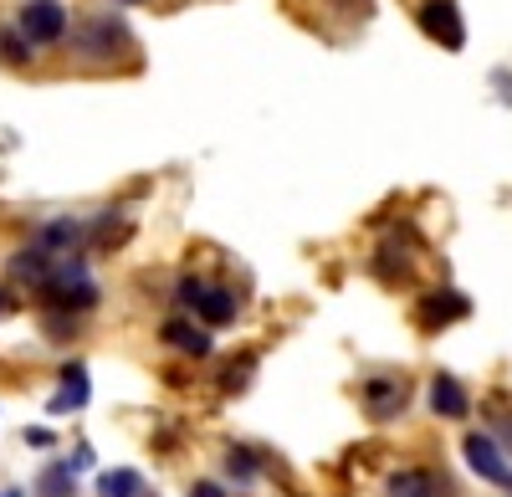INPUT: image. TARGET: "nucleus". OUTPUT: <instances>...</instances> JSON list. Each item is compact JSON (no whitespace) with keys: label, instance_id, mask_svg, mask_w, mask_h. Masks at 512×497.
<instances>
[{"label":"nucleus","instance_id":"nucleus-19","mask_svg":"<svg viewBox=\"0 0 512 497\" xmlns=\"http://www.w3.org/2000/svg\"><path fill=\"white\" fill-rule=\"evenodd\" d=\"M175 293H180V303H185V308H200V298H205V282H200V277H185V282L175 287Z\"/></svg>","mask_w":512,"mask_h":497},{"label":"nucleus","instance_id":"nucleus-15","mask_svg":"<svg viewBox=\"0 0 512 497\" xmlns=\"http://www.w3.org/2000/svg\"><path fill=\"white\" fill-rule=\"evenodd\" d=\"M77 41H82V52H88V57H108V52H113V41H123V31H118L113 21H98V26L82 31Z\"/></svg>","mask_w":512,"mask_h":497},{"label":"nucleus","instance_id":"nucleus-18","mask_svg":"<svg viewBox=\"0 0 512 497\" xmlns=\"http://www.w3.org/2000/svg\"><path fill=\"white\" fill-rule=\"evenodd\" d=\"M26 47H31V41H26V36H16V31L0 36V52H6V62H26V57H31Z\"/></svg>","mask_w":512,"mask_h":497},{"label":"nucleus","instance_id":"nucleus-1","mask_svg":"<svg viewBox=\"0 0 512 497\" xmlns=\"http://www.w3.org/2000/svg\"><path fill=\"white\" fill-rule=\"evenodd\" d=\"M52 303H62V308H93L98 303V287H93V277H88V267L82 262H62L52 277H47V287H41Z\"/></svg>","mask_w":512,"mask_h":497},{"label":"nucleus","instance_id":"nucleus-4","mask_svg":"<svg viewBox=\"0 0 512 497\" xmlns=\"http://www.w3.org/2000/svg\"><path fill=\"white\" fill-rule=\"evenodd\" d=\"M415 16H420V31L431 41H441V47H451V52L466 47V26L456 16V0H420Z\"/></svg>","mask_w":512,"mask_h":497},{"label":"nucleus","instance_id":"nucleus-9","mask_svg":"<svg viewBox=\"0 0 512 497\" xmlns=\"http://www.w3.org/2000/svg\"><path fill=\"white\" fill-rule=\"evenodd\" d=\"M164 339L175 344L180 354H190V359H205L210 354V334H205V328H195V323H185V318H169L164 323Z\"/></svg>","mask_w":512,"mask_h":497},{"label":"nucleus","instance_id":"nucleus-22","mask_svg":"<svg viewBox=\"0 0 512 497\" xmlns=\"http://www.w3.org/2000/svg\"><path fill=\"white\" fill-rule=\"evenodd\" d=\"M507 441H512V426H507Z\"/></svg>","mask_w":512,"mask_h":497},{"label":"nucleus","instance_id":"nucleus-14","mask_svg":"<svg viewBox=\"0 0 512 497\" xmlns=\"http://www.w3.org/2000/svg\"><path fill=\"white\" fill-rule=\"evenodd\" d=\"M139 492H144V477L134 467H118V472L98 477V497H139Z\"/></svg>","mask_w":512,"mask_h":497},{"label":"nucleus","instance_id":"nucleus-21","mask_svg":"<svg viewBox=\"0 0 512 497\" xmlns=\"http://www.w3.org/2000/svg\"><path fill=\"white\" fill-rule=\"evenodd\" d=\"M6 308H11V303H6V293H0V318H6Z\"/></svg>","mask_w":512,"mask_h":497},{"label":"nucleus","instance_id":"nucleus-12","mask_svg":"<svg viewBox=\"0 0 512 497\" xmlns=\"http://www.w3.org/2000/svg\"><path fill=\"white\" fill-rule=\"evenodd\" d=\"M195 313H200L210 328H221V323L236 318V293H226V287H205V298H200Z\"/></svg>","mask_w":512,"mask_h":497},{"label":"nucleus","instance_id":"nucleus-20","mask_svg":"<svg viewBox=\"0 0 512 497\" xmlns=\"http://www.w3.org/2000/svg\"><path fill=\"white\" fill-rule=\"evenodd\" d=\"M190 497H226V487H221V482H195Z\"/></svg>","mask_w":512,"mask_h":497},{"label":"nucleus","instance_id":"nucleus-17","mask_svg":"<svg viewBox=\"0 0 512 497\" xmlns=\"http://www.w3.org/2000/svg\"><path fill=\"white\" fill-rule=\"evenodd\" d=\"M226 467H231L241 482H251V477H256V457H251L246 446H231V451H226Z\"/></svg>","mask_w":512,"mask_h":497},{"label":"nucleus","instance_id":"nucleus-3","mask_svg":"<svg viewBox=\"0 0 512 497\" xmlns=\"http://www.w3.org/2000/svg\"><path fill=\"white\" fill-rule=\"evenodd\" d=\"M21 36L31 47H52V41L67 36V11L62 0H26L21 6Z\"/></svg>","mask_w":512,"mask_h":497},{"label":"nucleus","instance_id":"nucleus-2","mask_svg":"<svg viewBox=\"0 0 512 497\" xmlns=\"http://www.w3.org/2000/svg\"><path fill=\"white\" fill-rule=\"evenodd\" d=\"M461 451H466V467H472L482 482H492V487H507V492H512V467H507V457H502L497 436L472 431V436L461 441Z\"/></svg>","mask_w":512,"mask_h":497},{"label":"nucleus","instance_id":"nucleus-5","mask_svg":"<svg viewBox=\"0 0 512 497\" xmlns=\"http://www.w3.org/2000/svg\"><path fill=\"white\" fill-rule=\"evenodd\" d=\"M405 400H410V385H405V380H395V375H379V380H369V385H364V405H369V416H374V421L400 416Z\"/></svg>","mask_w":512,"mask_h":497},{"label":"nucleus","instance_id":"nucleus-16","mask_svg":"<svg viewBox=\"0 0 512 497\" xmlns=\"http://www.w3.org/2000/svg\"><path fill=\"white\" fill-rule=\"evenodd\" d=\"M36 492L41 497H72V467L67 462L47 467V472H41V482H36Z\"/></svg>","mask_w":512,"mask_h":497},{"label":"nucleus","instance_id":"nucleus-10","mask_svg":"<svg viewBox=\"0 0 512 497\" xmlns=\"http://www.w3.org/2000/svg\"><path fill=\"white\" fill-rule=\"evenodd\" d=\"M11 272H16L21 282H41V287H47V277H52V252H47V246H26V252L11 257Z\"/></svg>","mask_w":512,"mask_h":497},{"label":"nucleus","instance_id":"nucleus-6","mask_svg":"<svg viewBox=\"0 0 512 497\" xmlns=\"http://www.w3.org/2000/svg\"><path fill=\"white\" fill-rule=\"evenodd\" d=\"M466 313H472V298L456 293V287H441V293H431L420 303V328H446V323H456Z\"/></svg>","mask_w":512,"mask_h":497},{"label":"nucleus","instance_id":"nucleus-8","mask_svg":"<svg viewBox=\"0 0 512 497\" xmlns=\"http://www.w3.org/2000/svg\"><path fill=\"white\" fill-rule=\"evenodd\" d=\"M82 405H88V369H82V364H67L62 369V390L52 395V416H67V410H82Z\"/></svg>","mask_w":512,"mask_h":497},{"label":"nucleus","instance_id":"nucleus-11","mask_svg":"<svg viewBox=\"0 0 512 497\" xmlns=\"http://www.w3.org/2000/svg\"><path fill=\"white\" fill-rule=\"evenodd\" d=\"M77 241H82V221H72V216L47 221V226H41V236H36V246H47V252H72Z\"/></svg>","mask_w":512,"mask_h":497},{"label":"nucleus","instance_id":"nucleus-13","mask_svg":"<svg viewBox=\"0 0 512 497\" xmlns=\"http://www.w3.org/2000/svg\"><path fill=\"white\" fill-rule=\"evenodd\" d=\"M436 487H446V482H436L431 472H395L390 477V497H436Z\"/></svg>","mask_w":512,"mask_h":497},{"label":"nucleus","instance_id":"nucleus-7","mask_svg":"<svg viewBox=\"0 0 512 497\" xmlns=\"http://www.w3.org/2000/svg\"><path fill=\"white\" fill-rule=\"evenodd\" d=\"M431 410H436V416H446V421H461L466 410H472V400H466V390H461L456 375H436L431 380Z\"/></svg>","mask_w":512,"mask_h":497}]
</instances>
